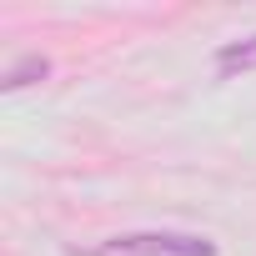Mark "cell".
Here are the masks:
<instances>
[{
	"instance_id": "cell-2",
	"label": "cell",
	"mask_w": 256,
	"mask_h": 256,
	"mask_svg": "<svg viewBox=\"0 0 256 256\" xmlns=\"http://www.w3.org/2000/svg\"><path fill=\"white\" fill-rule=\"evenodd\" d=\"M216 70H221V80H231V76H241V70H256V36L221 46V50H216Z\"/></svg>"
},
{
	"instance_id": "cell-3",
	"label": "cell",
	"mask_w": 256,
	"mask_h": 256,
	"mask_svg": "<svg viewBox=\"0 0 256 256\" xmlns=\"http://www.w3.org/2000/svg\"><path fill=\"white\" fill-rule=\"evenodd\" d=\"M46 76H50V60H46V56H26V60H16V66L6 70L0 90H26V86H36V80H46Z\"/></svg>"
},
{
	"instance_id": "cell-1",
	"label": "cell",
	"mask_w": 256,
	"mask_h": 256,
	"mask_svg": "<svg viewBox=\"0 0 256 256\" xmlns=\"http://www.w3.org/2000/svg\"><path fill=\"white\" fill-rule=\"evenodd\" d=\"M110 251H126V256H216V241L176 236V231H151V236H116Z\"/></svg>"
}]
</instances>
